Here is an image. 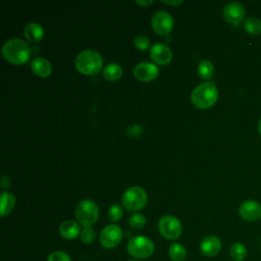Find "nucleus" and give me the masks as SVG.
<instances>
[{"label": "nucleus", "instance_id": "nucleus-1", "mask_svg": "<svg viewBox=\"0 0 261 261\" xmlns=\"http://www.w3.org/2000/svg\"><path fill=\"white\" fill-rule=\"evenodd\" d=\"M2 55L8 62L15 65H20L30 59L31 48L23 40L13 38L5 42L3 45Z\"/></svg>", "mask_w": 261, "mask_h": 261}, {"label": "nucleus", "instance_id": "nucleus-2", "mask_svg": "<svg viewBox=\"0 0 261 261\" xmlns=\"http://www.w3.org/2000/svg\"><path fill=\"white\" fill-rule=\"evenodd\" d=\"M74 64L81 73L85 75H93L100 71L103 64V58L98 51L88 49L79 53L75 57Z\"/></svg>", "mask_w": 261, "mask_h": 261}, {"label": "nucleus", "instance_id": "nucleus-3", "mask_svg": "<svg viewBox=\"0 0 261 261\" xmlns=\"http://www.w3.org/2000/svg\"><path fill=\"white\" fill-rule=\"evenodd\" d=\"M218 99V91L214 84L203 83L197 86L192 94L191 101L199 109H208L212 107Z\"/></svg>", "mask_w": 261, "mask_h": 261}, {"label": "nucleus", "instance_id": "nucleus-4", "mask_svg": "<svg viewBox=\"0 0 261 261\" xmlns=\"http://www.w3.org/2000/svg\"><path fill=\"white\" fill-rule=\"evenodd\" d=\"M126 250L132 257L137 260H142L153 255L155 246L151 239L145 236H136L127 242Z\"/></svg>", "mask_w": 261, "mask_h": 261}, {"label": "nucleus", "instance_id": "nucleus-5", "mask_svg": "<svg viewBox=\"0 0 261 261\" xmlns=\"http://www.w3.org/2000/svg\"><path fill=\"white\" fill-rule=\"evenodd\" d=\"M75 217L80 224L84 227L92 226L99 218V208L92 200L81 201L75 208Z\"/></svg>", "mask_w": 261, "mask_h": 261}, {"label": "nucleus", "instance_id": "nucleus-6", "mask_svg": "<svg viewBox=\"0 0 261 261\" xmlns=\"http://www.w3.org/2000/svg\"><path fill=\"white\" fill-rule=\"evenodd\" d=\"M123 207L130 212H136L145 207L148 201V196L146 191L141 187H130L128 188L122 196Z\"/></svg>", "mask_w": 261, "mask_h": 261}, {"label": "nucleus", "instance_id": "nucleus-7", "mask_svg": "<svg viewBox=\"0 0 261 261\" xmlns=\"http://www.w3.org/2000/svg\"><path fill=\"white\" fill-rule=\"evenodd\" d=\"M158 230L166 240H176L182 232V225L175 216L164 215L158 221Z\"/></svg>", "mask_w": 261, "mask_h": 261}, {"label": "nucleus", "instance_id": "nucleus-8", "mask_svg": "<svg viewBox=\"0 0 261 261\" xmlns=\"http://www.w3.org/2000/svg\"><path fill=\"white\" fill-rule=\"evenodd\" d=\"M99 239L105 249H114L122 241V230L117 224H108L101 230Z\"/></svg>", "mask_w": 261, "mask_h": 261}, {"label": "nucleus", "instance_id": "nucleus-9", "mask_svg": "<svg viewBox=\"0 0 261 261\" xmlns=\"http://www.w3.org/2000/svg\"><path fill=\"white\" fill-rule=\"evenodd\" d=\"M152 29L160 36L168 35L173 29V18L167 11H157L151 20Z\"/></svg>", "mask_w": 261, "mask_h": 261}, {"label": "nucleus", "instance_id": "nucleus-10", "mask_svg": "<svg viewBox=\"0 0 261 261\" xmlns=\"http://www.w3.org/2000/svg\"><path fill=\"white\" fill-rule=\"evenodd\" d=\"M159 74V68L155 63L141 62L138 63L134 69L135 77L143 83H148L155 80Z\"/></svg>", "mask_w": 261, "mask_h": 261}, {"label": "nucleus", "instance_id": "nucleus-11", "mask_svg": "<svg viewBox=\"0 0 261 261\" xmlns=\"http://www.w3.org/2000/svg\"><path fill=\"white\" fill-rule=\"evenodd\" d=\"M240 216L246 221H257L261 218V205L254 200H246L239 207Z\"/></svg>", "mask_w": 261, "mask_h": 261}, {"label": "nucleus", "instance_id": "nucleus-12", "mask_svg": "<svg viewBox=\"0 0 261 261\" xmlns=\"http://www.w3.org/2000/svg\"><path fill=\"white\" fill-rule=\"evenodd\" d=\"M245 16V8L239 2H229L223 8V17L231 24H239L244 20Z\"/></svg>", "mask_w": 261, "mask_h": 261}, {"label": "nucleus", "instance_id": "nucleus-13", "mask_svg": "<svg viewBox=\"0 0 261 261\" xmlns=\"http://www.w3.org/2000/svg\"><path fill=\"white\" fill-rule=\"evenodd\" d=\"M150 56L156 64L167 65L172 59V52L168 46L157 43L151 47Z\"/></svg>", "mask_w": 261, "mask_h": 261}, {"label": "nucleus", "instance_id": "nucleus-14", "mask_svg": "<svg viewBox=\"0 0 261 261\" xmlns=\"http://www.w3.org/2000/svg\"><path fill=\"white\" fill-rule=\"evenodd\" d=\"M199 249L203 256L214 257L221 250V241L216 236H207L201 241Z\"/></svg>", "mask_w": 261, "mask_h": 261}, {"label": "nucleus", "instance_id": "nucleus-15", "mask_svg": "<svg viewBox=\"0 0 261 261\" xmlns=\"http://www.w3.org/2000/svg\"><path fill=\"white\" fill-rule=\"evenodd\" d=\"M32 71L40 77H47L52 72V66L49 60L43 57H37L31 62Z\"/></svg>", "mask_w": 261, "mask_h": 261}, {"label": "nucleus", "instance_id": "nucleus-16", "mask_svg": "<svg viewBox=\"0 0 261 261\" xmlns=\"http://www.w3.org/2000/svg\"><path fill=\"white\" fill-rule=\"evenodd\" d=\"M81 227L73 220H65L59 226V233L65 240H74L81 234Z\"/></svg>", "mask_w": 261, "mask_h": 261}, {"label": "nucleus", "instance_id": "nucleus-17", "mask_svg": "<svg viewBox=\"0 0 261 261\" xmlns=\"http://www.w3.org/2000/svg\"><path fill=\"white\" fill-rule=\"evenodd\" d=\"M23 35L28 41L38 43L44 38V29L38 22H30L24 27Z\"/></svg>", "mask_w": 261, "mask_h": 261}, {"label": "nucleus", "instance_id": "nucleus-18", "mask_svg": "<svg viewBox=\"0 0 261 261\" xmlns=\"http://www.w3.org/2000/svg\"><path fill=\"white\" fill-rule=\"evenodd\" d=\"M15 204L16 199L14 195L10 192L3 191L1 193V216L5 217L6 215H8L15 207Z\"/></svg>", "mask_w": 261, "mask_h": 261}, {"label": "nucleus", "instance_id": "nucleus-19", "mask_svg": "<svg viewBox=\"0 0 261 261\" xmlns=\"http://www.w3.org/2000/svg\"><path fill=\"white\" fill-rule=\"evenodd\" d=\"M102 74L106 80L110 82L117 81L122 75V67L118 63H109L103 68Z\"/></svg>", "mask_w": 261, "mask_h": 261}, {"label": "nucleus", "instance_id": "nucleus-20", "mask_svg": "<svg viewBox=\"0 0 261 261\" xmlns=\"http://www.w3.org/2000/svg\"><path fill=\"white\" fill-rule=\"evenodd\" d=\"M188 255L187 249L180 243H172L168 249V256L172 261H184Z\"/></svg>", "mask_w": 261, "mask_h": 261}, {"label": "nucleus", "instance_id": "nucleus-21", "mask_svg": "<svg viewBox=\"0 0 261 261\" xmlns=\"http://www.w3.org/2000/svg\"><path fill=\"white\" fill-rule=\"evenodd\" d=\"M247 248L242 243H234L229 248V255L234 261H243L247 257Z\"/></svg>", "mask_w": 261, "mask_h": 261}, {"label": "nucleus", "instance_id": "nucleus-22", "mask_svg": "<svg viewBox=\"0 0 261 261\" xmlns=\"http://www.w3.org/2000/svg\"><path fill=\"white\" fill-rule=\"evenodd\" d=\"M245 31L252 36H257L261 34V20L256 17H248L244 21Z\"/></svg>", "mask_w": 261, "mask_h": 261}, {"label": "nucleus", "instance_id": "nucleus-23", "mask_svg": "<svg viewBox=\"0 0 261 261\" xmlns=\"http://www.w3.org/2000/svg\"><path fill=\"white\" fill-rule=\"evenodd\" d=\"M198 73L203 80H208L210 79L213 73H214V65L211 61L209 60H202L198 64Z\"/></svg>", "mask_w": 261, "mask_h": 261}, {"label": "nucleus", "instance_id": "nucleus-24", "mask_svg": "<svg viewBox=\"0 0 261 261\" xmlns=\"http://www.w3.org/2000/svg\"><path fill=\"white\" fill-rule=\"evenodd\" d=\"M146 217L142 213H135L128 219V224L133 229H142L146 224Z\"/></svg>", "mask_w": 261, "mask_h": 261}, {"label": "nucleus", "instance_id": "nucleus-25", "mask_svg": "<svg viewBox=\"0 0 261 261\" xmlns=\"http://www.w3.org/2000/svg\"><path fill=\"white\" fill-rule=\"evenodd\" d=\"M80 239L81 241L84 243V244H92L94 243L95 239H96V232L95 230L92 228V226H87V227H84L81 231V234H80Z\"/></svg>", "mask_w": 261, "mask_h": 261}, {"label": "nucleus", "instance_id": "nucleus-26", "mask_svg": "<svg viewBox=\"0 0 261 261\" xmlns=\"http://www.w3.org/2000/svg\"><path fill=\"white\" fill-rule=\"evenodd\" d=\"M123 212L119 204H113L108 210V218L112 222H117L122 218Z\"/></svg>", "mask_w": 261, "mask_h": 261}, {"label": "nucleus", "instance_id": "nucleus-27", "mask_svg": "<svg viewBox=\"0 0 261 261\" xmlns=\"http://www.w3.org/2000/svg\"><path fill=\"white\" fill-rule=\"evenodd\" d=\"M134 45H135V47H136L138 50H140V51H145V50H147V49L149 48L150 40H149L148 37L141 35V36H138V37L135 38V40H134Z\"/></svg>", "mask_w": 261, "mask_h": 261}, {"label": "nucleus", "instance_id": "nucleus-28", "mask_svg": "<svg viewBox=\"0 0 261 261\" xmlns=\"http://www.w3.org/2000/svg\"><path fill=\"white\" fill-rule=\"evenodd\" d=\"M47 261H71L69 255L63 251H54L49 254Z\"/></svg>", "mask_w": 261, "mask_h": 261}, {"label": "nucleus", "instance_id": "nucleus-29", "mask_svg": "<svg viewBox=\"0 0 261 261\" xmlns=\"http://www.w3.org/2000/svg\"><path fill=\"white\" fill-rule=\"evenodd\" d=\"M10 186V178L7 175H3L1 178V188L2 190H6Z\"/></svg>", "mask_w": 261, "mask_h": 261}, {"label": "nucleus", "instance_id": "nucleus-30", "mask_svg": "<svg viewBox=\"0 0 261 261\" xmlns=\"http://www.w3.org/2000/svg\"><path fill=\"white\" fill-rule=\"evenodd\" d=\"M162 2L163 3H165V4H168V5H179V4H181L184 1L182 0H177V1H166V0H162Z\"/></svg>", "mask_w": 261, "mask_h": 261}, {"label": "nucleus", "instance_id": "nucleus-31", "mask_svg": "<svg viewBox=\"0 0 261 261\" xmlns=\"http://www.w3.org/2000/svg\"><path fill=\"white\" fill-rule=\"evenodd\" d=\"M136 3L137 4H139V5H142V6H148V5H150V4H152L153 3V1L152 0H149V1H140V0H138V1H136Z\"/></svg>", "mask_w": 261, "mask_h": 261}, {"label": "nucleus", "instance_id": "nucleus-32", "mask_svg": "<svg viewBox=\"0 0 261 261\" xmlns=\"http://www.w3.org/2000/svg\"><path fill=\"white\" fill-rule=\"evenodd\" d=\"M258 133L261 136V117H260V119L258 121Z\"/></svg>", "mask_w": 261, "mask_h": 261}, {"label": "nucleus", "instance_id": "nucleus-33", "mask_svg": "<svg viewBox=\"0 0 261 261\" xmlns=\"http://www.w3.org/2000/svg\"><path fill=\"white\" fill-rule=\"evenodd\" d=\"M128 261H140V260H137V259H133V260H128Z\"/></svg>", "mask_w": 261, "mask_h": 261}]
</instances>
